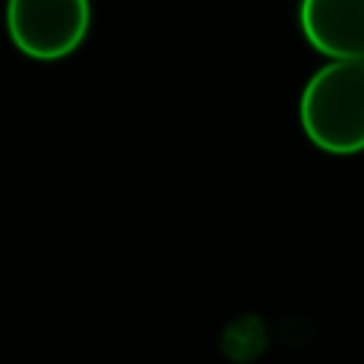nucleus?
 Here are the masks:
<instances>
[{
	"label": "nucleus",
	"mask_w": 364,
	"mask_h": 364,
	"mask_svg": "<svg viewBox=\"0 0 364 364\" xmlns=\"http://www.w3.org/2000/svg\"><path fill=\"white\" fill-rule=\"evenodd\" d=\"M299 122L324 154L364 151V63L327 60L301 88Z\"/></svg>",
	"instance_id": "obj_1"
},
{
	"label": "nucleus",
	"mask_w": 364,
	"mask_h": 364,
	"mask_svg": "<svg viewBox=\"0 0 364 364\" xmlns=\"http://www.w3.org/2000/svg\"><path fill=\"white\" fill-rule=\"evenodd\" d=\"M91 28V0H9L6 31L31 60L54 63L74 54Z\"/></svg>",
	"instance_id": "obj_2"
},
{
	"label": "nucleus",
	"mask_w": 364,
	"mask_h": 364,
	"mask_svg": "<svg viewBox=\"0 0 364 364\" xmlns=\"http://www.w3.org/2000/svg\"><path fill=\"white\" fill-rule=\"evenodd\" d=\"M299 26L321 57L364 63V0H301Z\"/></svg>",
	"instance_id": "obj_3"
},
{
	"label": "nucleus",
	"mask_w": 364,
	"mask_h": 364,
	"mask_svg": "<svg viewBox=\"0 0 364 364\" xmlns=\"http://www.w3.org/2000/svg\"><path fill=\"white\" fill-rule=\"evenodd\" d=\"M267 344V336H264V324L256 318V316H242L236 318L233 324L225 327V336H222V350L228 358H236V361H247V358H256Z\"/></svg>",
	"instance_id": "obj_4"
}]
</instances>
